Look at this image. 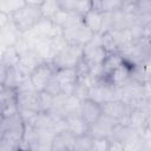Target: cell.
I'll list each match as a JSON object with an SVG mask.
<instances>
[{"mask_svg":"<svg viewBox=\"0 0 151 151\" xmlns=\"http://www.w3.org/2000/svg\"><path fill=\"white\" fill-rule=\"evenodd\" d=\"M59 5L63 11L73 12L83 17L92 9V1H85V0H63L59 1Z\"/></svg>","mask_w":151,"mask_h":151,"instance_id":"17","label":"cell"},{"mask_svg":"<svg viewBox=\"0 0 151 151\" xmlns=\"http://www.w3.org/2000/svg\"><path fill=\"white\" fill-rule=\"evenodd\" d=\"M52 21L54 22V25H57L64 32L65 29H68V28L78 25V24H81L84 21V17L80 14L73 13V12L60 9L55 14V17L52 19Z\"/></svg>","mask_w":151,"mask_h":151,"instance_id":"13","label":"cell"},{"mask_svg":"<svg viewBox=\"0 0 151 151\" xmlns=\"http://www.w3.org/2000/svg\"><path fill=\"white\" fill-rule=\"evenodd\" d=\"M138 14H149V15H151V0H140V1H138Z\"/></svg>","mask_w":151,"mask_h":151,"instance_id":"30","label":"cell"},{"mask_svg":"<svg viewBox=\"0 0 151 151\" xmlns=\"http://www.w3.org/2000/svg\"><path fill=\"white\" fill-rule=\"evenodd\" d=\"M21 37H22V33L12 21V18L8 22L0 26V40H1L2 50L7 47H13Z\"/></svg>","mask_w":151,"mask_h":151,"instance_id":"11","label":"cell"},{"mask_svg":"<svg viewBox=\"0 0 151 151\" xmlns=\"http://www.w3.org/2000/svg\"><path fill=\"white\" fill-rule=\"evenodd\" d=\"M71 151H83V150H80V149H78V147H76V146H74V147H73Z\"/></svg>","mask_w":151,"mask_h":151,"instance_id":"33","label":"cell"},{"mask_svg":"<svg viewBox=\"0 0 151 151\" xmlns=\"http://www.w3.org/2000/svg\"><path fill=\"white\" fill-rule=\"evenodd\" d=\"M117 124H118L117 120L103 113V116L93 125L90 126L88 134L93 138H109L110 139L112 131Z\"/></svg>","mask_w":151,"mask_h":151,"instance_id":"8","label":"cell"},{"mask_svg":"<svg viewBox=\"0 0 151 151\" xmlns=\"http://www.w3.org/2000/svg\"><path fill=\"white\" fill-rule=\"evenodd\" d=\"M134 134H137V132L134 130H132L129 125H124V124H117L112 131V134L110 137V140H117L120 143H125L127 142L130 138H132Z\"/></svg>","mask_w":151,"mask_h":151,"instance_id":"21","label":"cell"},{"mask_svg":"<svg viewBox=\"0 0 151 151\" xmlns=\"http://www.w3.org/2000/svg\"><path fill=\"white\" fill-rule=\"evenodd\" d=\"M83 59V46L67 45L53 60L52 64L57 71L61 68H76L78 63Z\"/></svg>","mask_w":151,"mask_h":151,"instance_id":"4","label":"cell"},{"mask_svg":"<svg viewBox=\"0 0 151 151\" xmlns=\"http://www.w3.org/2000/svg\"><path fill=\"white\" fill-rule=\"evenodd\" d=\"M96 34L84 24H78L68 29H65L63 32V38L66 40L70 45H77V46H85L87 42H90Z\"/></svg>","mask_w":151,"mask_h":151,"instance_id":"6","label":"cell"},{"mask_svg":"<svg viewBox=\"0 0 151 151\" xmlns=\"http://www.w3.org/2000/svg\"><path fill=\"white\" fill-rule=\"evenodd\" d=\"M19 53L14 47H7L1 51V60L0 65L6 67H14L19 64Z\"/></svg>","mask_w":151,"mask_h":151,"instance_id":"22","label":"cell"},{"mask_svg":"<svg viewBox=\"0 0 151 151\" xmlns=\"http://www.w3.org/2000/svg\"><path fill=\"white\" fill-rule=\"evenodd\" d=\"M109 52L101 44L100 34H96L93 39L83 47V58L90 65V67L101 66L106 60Z\"/></svg>","mask_w":151,"mask_h":151,"instance_id":"2","label":"cell"},{"mask_svg":"<svg viewBox=\"0 0 151 151\" xmlns=\"http://www.w3.org/2000/svg\"><path fill=\"white\" fill-rule=\"evenodd\" d=\"M19 57H20V58H19V65H20L21 67H24L29 74H31L39 65H41L42 63H45V60H44L40 55H38L33 50H29V51H27V52L20 54Z\"/></svg>","mask_w":151,"mask_h":151,"instance_id":"18","label":"cell"},{"mask_svg":"<svg viewBox=\"0 0 151 151\" xmlns=\"http://www.w3.org/2000/svg\"><path fill=\"white\" fill-rule=\"evenodd\" d=\"M18 106L19 110L25 109L34 112H40V92L35 90L18 92Z\"/></svg>","mask_w":151,"mask_h":151,"instance_id":"14","label":"cell"},{"mask_svg":"<svg viewBox=\"0 0 151 151\" xmlns=\"http://www.w3.org/2000/svg\"><path fill=\"white\" fill-rule=\"evenodd\" d=\"M84 24L94 34H99L103 27V14L94 9H91L84 15Z\"/></svg>","mask_w":151,"mask_h":151,"instance_id":"20","label":"cell"},{"mask_svg":"<svg viewBox=\"0 0 151 151\" xmlns=\"http://www.w3.org/2000/svg\"><path fill=\"white\" fill-rule=\"evenodd\" d=\"M92 142H93V137H91L90 134H85L81 137H77L74 146L83 151H90V149L92 146Z\"/></svg>","mask_w":151,"mask_h":151,"instance_id":"28","label":"cell"},{"mask_svg":"<svg viewBox=\"0 0 151 151\" xmlns=\"http://www.w3.org/2000/svg\"><path fill=\"white\" fill-rule=\"evenodd\" d=\"M123 1L122 0H94L92 1V9L104 14V13H114L120 9Z\"/></svg>","mask_w":151,"mask_h":151,"instance_id":"19","label":"cell"},{"mask_svg":"<svg viewBox=\"0 0 151 151\" xmlns=\"http://www.w3.org/2000/svg\"><path fill=\"white\" fill-rule=\"evenodd\" d=\"M67 130L74 134L76 137H81L85 134H88L90 132V125L81 118V116L78 113H72L65 117Z\"/></svg>","mask_w":151,"mask_h":151,"instance_id":"16","label":"cell"},{"mask_svg":"<svg viewBox=\"0 0 151 151\" xmlns=\"http://www.w3.org/2000/svg\"><path fill=\"white\" fill-rule=\"evenodd\" d=\"M120 11L127 14H138V1H132V0L123 1Z\"/></svg>","mask_w":151,"mask_h":151,"instance_id":"29","label":"cell"},{"mask_svg":"<svg viewBox=\"0 0 151 151\" xmlns=\"http://www.w3.org/2000/svg\"><path fill=\"white\" fill-rule=\"evenodd\" d=\"M101 109H103V113L104 114L113 118L119 124L127 125L129 114H130V112L132 110L127 101L122 100V99L106 101V103L101 104Z\"/></svg>","mask_w":151,"mask_h":151,"instance_id":"5","label":"cell"},{"mask_svg":"<svg viewBox=\"0 0 151 151\" xmlns=\"http://www.w3.org/2000/svg\"><path fill=\"white\" fill-rule=\"evenodd\" d=\"M55 72H57V68L52 64V61H45L31 73L29 80L38 92H44L46 85L54 77Z\"/></svg>","mask_w":151,"mask_h":151,"instance_id":"7","label":"cell"},{"mask_svg":"<svg viewBox=\"0 0 151 151\" xmlns=\"http://www.w3.org/2000/svg\"><path fill=\"white\" fill-rule=\"evenodd\" d=\"M26 5V1L22 0H1L0 1V13L12 15L21 7Z\"/></svg>","mask_w":151,"mask_h":151,"instance_id":"24","label":"cell"},{"mask_svg":"<svg viewBox=\"0 0 151 151\" xmlns=\"http://www.w3.org/2000/svg\"><path fill=\"white\" fill-rule=\"evenodd\" d=\"M42 1H26V5L11 15L12 21L24 34L32 29L41 19L42 14L40 11V5Z\"/></svg>","mask_w":151,"mask_h":151,"instance_id":"1","label":"cell"},{"mask_svg":"<svg viewBox=\"0 0 151 151\" xmlns=\"http://www.w3.org/2000/svg\"><path fill=\"white\" fill-rule=\"evenodd\" d=\"M44 92L47 93V94H50V96H52V97H58V96H60V94H64V93H63V90H61V86H60L59 81H58L57 78H55V74H54V77L48 81V84L46 85Z\"/></svg>","mask_w":151,"mask_h":151,"instance_id":"26","label":"cell"},{"mask_svg":"<svg viewBox=\"0 0 151 151\" xmlns=\"http://www.w3.org/2000/svg\"><path fill=\"white\" fill-rule=\"evenodd\" d=\"M146 142H147V139L144 136H140V134L137 133L123 144L124 145V151H140L145 146Z\"/></svg>","mask_w":151,"mask_h":151,"instance_id":"25","label":"cell"},{"mask_svg":"<svg viewBox=\"0 0 151 151\" xmlns=\"http://www.w3.org/2000/svg\"><path fill=\"white\" fill-rule=\"evenodd\" d=\"M146 139H147V138H146ZM140 151H151V143H149V140H147L146 144H145V146H144Z\"/></svg>","mask_w":151,"mask_h":151,"instance_id":"32","label":"cell"},{"mask_svg":"<svg viewBox=\"0 0 151 151\" xmlns=\"http://www.w3.org/2000/svg\"><path fill=\"white\" fill-rule=\"evenodd\" d=\"M76 139L77 137L68 130L58 132L52 140L51 151H71L76 145Z\"/></svg>","mask_w":151,"mask_h":151,"instance_id":"15","label":"cell"},{"mask_svg":"<svg viewBox=\"0 0 151 151\" xmlns=\"http://www.w3.org/2000/svg\"><path fill=\"white\" fill-rule=\"evenodd\" d=\"M53 103H54V97L40 92V110L44 112H50L53 109Z\"/></svg>","mask_w":151,"mask_h":151,"instance_id":"27","label":"cell"},{"mask_svg":"<svg viewBox=\"0 0 151 151\" xmlns=\"http://www.w3.org/2000/svg\"><path fill=\"white\" fill-rule=\"evenodd\" d=\"M149 114L150 113L146 111L132 109L129 114L127 125L132 130H134L138 134L145 137L146 131H147V124H149Z\"/></svg>","mask_w":151,"mask_h":151,"instance_id":"12","label":"cell"},{"mask_svg":"<svg viewBox=\"0 0 151 151\" xmlns=\"http://www.w3.org/2000/svg\"><path fill=\"white\" fill-rule=\"evenodd\" d=\"M55 78L59 81L63 93L71 96L78 83V74L76 68H61L55 72Z\"/></svg>","mask_w":151,"mask_h":151,"instance_id":"10","label":"cell"},{"mask_svg":"<svg viewBox=\"0 0 151 151\" xmlns=\"http://www.w3.org/2000/svg\"><path fill=\"white\" fill-rule=\"evenodd\" d=\"M60 9L61 8L59 5V1H57V0H42V2L40 5V11H41L42 18H45V19L52 20Z\"/></svg>","mask_w":151,"mask_h":151,"instance_id":"23","label":"cell"},{"mask_svg":"<svg viewBox=\"0 0 151 151\" xmlns=\"http://www.w3.org/2000/svg\"><path fill=\"white\" fill-rule=\"evenodd\" d=\"M79 114L91 126L103 116V109H101V105L99 103L86 98V99L81 100Z\"/></svg>","mask_w":151,"mask_h":151,"instance_id":"9","label":"cell"},{"mask_svg":"<svg viewBox=\"0 0 151 151\" xmlns=\"http://www.w3.org/2000/svg\"><path fill=\"white\" fill-rule=\"evenodd\" d=\"M27 40H40V39H54L63 35V29L59 28L51 19L42 18L32 29L22 34Z\"/></svg>","mask_w":151,"mask_h":151,"instance_id":"3","label":"cell"},{"mask_svg":"<svg viewBox=\"0 0 151 151\" xmlns=\"http://www.w3.org/2000/svg\"><path fill=\"white\" fill-rule=\"evenodd\" d=\"M109 151H124V145H123V143H120V142L111 140Z\"/></svg>","mask_w":151,"mask_h":151,"instance_id":"31","label":"cell"}]
</instances>
